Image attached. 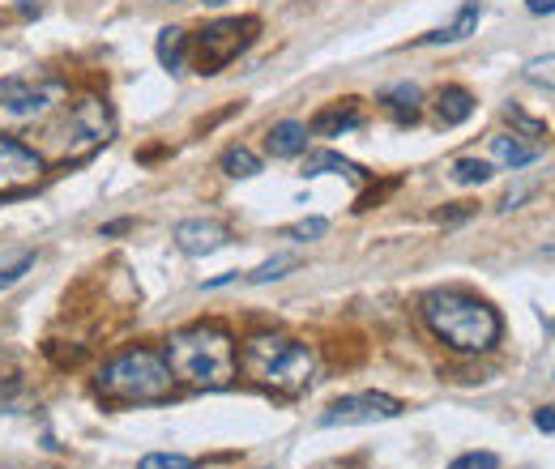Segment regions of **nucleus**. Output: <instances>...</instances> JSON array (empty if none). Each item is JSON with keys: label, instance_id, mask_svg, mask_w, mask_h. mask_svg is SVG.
<instances>
[{"label": "nucleus", "instance_id": "1", "mask_svg": "<svg viewBox=\"0 0 555 469\" xmlns=\"http://www.w3.org/2000/svg\"><path fill=\"white\" fill-rule=\"evenodd\" d=\"M163 359L171 367V376H176V384L205 388V393L227 388L240 376V346H235L231 329L214 325V320H197V325L171 333Z\"/></svg>", "mask_w": 555, "mask_h": 469}, {"label": "nucleus", "instance_id": "2", "mask_svg": "<svg viewBox=\"0 0 555 469\" xmlns=\"http://www.w3.org/2000/svg\"><path fill=\"white\" fill-rule=\"evenodd\" d=\"M419 312H423V325L444 346L462 354H487L504 333V320L496 307L479 295H466V290H432L419 303Z\"/></svg>", "mask_w": 555, "mask_h": 469}, {"label": "nucleus", "instance_id": "3", "mask_svg": "<svg viewBox=\"0 0 555 469\" xmlns=\"http://www.w3.org/2000/svg\"><path fill=\"white\" fill-rule=\"evenodd\" d=\"M244 376L278 397H299L316 380V350L287 333H252L240 350Z\"/></svg>", "mask_w": 555, "mask_h": 469}, {"label": "nucleus", "instance_id": "4", "mask_svg": "<svg viewBox=\"0 0 555 469\" xmlns=\"http://www.w3.org/2000/svg\"><path fill=\"white\" fill-rule=\"evenodd\" d=\"M99 397L116 401V406H150V401H167L176 393V376L163 359V350L150 346H129L99 367Z\"/></svg>", "mask_w": 555, "mask_h": 469}, {"label": "nucleus", "instance_id": "5", "mask_svg": "<svg viewBox=\"0 0 555 469\" xmlns=\"http://www.w3.org/2000/svg\"><path fill=\"white\" fill-rule=\"evenodd\" d=\"M116 137V116L103 94H77L73 103L60 107V124L47 128V167H69L86 163L90 154H99L103 145Z\"/></svg>", "mask_w": 555, "mask_h": 469}, {"label": "nucleus", "instance_id": "6", "mask_svg": "<svg viewBox=\"0 0 555 469\" xmlns=\"http://www.w3.org/2000/svg\"><path fill=\"white\" fill-rule=\"evenodd\" d=\"M69 103V82L60 73H18L0 77V133H26L43 128Z\"/></svg>", "mask_w": 555, "mask_h": 469}, {"label": "nucleus", "instance_id": "7", "mask_svg": "<svg viewBox=\"0 0 555 469\" xmlns=\"http://www.w3.org/2000/svg\"><path fill=\"white\" fill-rule=\"evenodd\" d=\"M257 30H261L257 18H218L205 30H197V39H188V52H193L197 73H205V77L222 73L235 56L248 52L252 39H257Z\"/></svg>", "mask_w": 555, "mask_h": 469}, {"label": "nucleus", "instance_id": "8", "mask_svg": "<svg viewBox=\"0 0 555 469\" xmlns=\"http://www.w3.org/2000/svg\"><path fill=\"white\" fill-rule=\"evenodd\" d=\"M47 158L35 145L18 141L13 133H0V197H22L35 184H43Z\"/></svg>", "mask_w": 555, "mask_h": 469}, {"label": "nucleus", "instance_id": "9", "mask_svg": "<svg viewBox=\"0 0 555 469\" xmlns=\"http://www.w3.org/2000/svg\"><path fill=\"white\" fill-rule=\"evenodd\" d=\"M402 401L389 393H355V397H338L333 406L321 414V427H363V423H385L398 418Z\"/></svg>", "mask_w": 555, "mask_h": 469}, {"label": "nucleus", "instance_id": "10", "mask_svg": "<svg viewBox=\"0 0 555 469\" xmlns=\"http://www.w3.org/2000/svg\"><path fill=\"white\" fill-rule=\"evenodd\" d=\"M171 239H176V248L188 256H210L227 244V226L218 218H184V222H176Z\"/></svg>", "mask_w": 555, "mask_h": 469}, {"label": "nucleus", "instance_id": "11", "mask_svg": "<svg viewBox=\"0 0 555 469\" xmlns=\"http://www.w3.org/2000/svg\"><path fill=\"white\" fill-rule=\"evenodd\" d=\"M363 124V107L359 99H338V103H329L321 107L312 116V133L316 137H342V133H351V128Z\"/></svg>", "mask_w": 555, "mask_h": 469}, {"label": "nucleus", "instance_id": "12", "mask_svg": "<svg viewBox=\"0 0 555 469\" xmlns=\"http://www.w3.org/2000/svg\"><path fill=\"white\" fill-rule=\"evenodd\" d=\"M479 18H483V0H466L462 13H457V18H453L449 26H440V30H432V35H423V43H427V47L462 43V39H470L474 30H479Z\"/></svg>", "mask_w": 555, "mask_h": 469}, {"label": "nucleus", "instance_id": "13", "mask_svg": "<svg viewBox=\"0 0 555 469\" xmlns=\"http://www.w3.org/2000/svg\"><path fill=\"white\" fill-rule=\"evenodd\" d=\"M432 111H436V120H440L444 128H457V124H466V120L474 116V94H470L466 86H444V90L436 94Z\"/></svg>", "mask_w": 555, "mask_h": 469}, {"label": "nucleus", "instance_id": "14", "mask_svg": "<svg viewBox=\"0 0 555 469\" xmlns=\"http://www.w3.org/2000/svg\"><path fill=\"white\" fill-rule=\"evenodd\" d=\"M269 154L274 158H299V154H308V124H299V120H278L274 128H269Z\"/></svg>", "mask_w": 555, "mask_h": 469}, {"label": "nucleus", "instance_id": "15", "mask_svg": "<svg viewBox=\"0 0 555 469\" xmlns=\"http://www.w3.org/2000/svg\"><path fill=\"white\" fill-rule=\"evenodd\" d=\"M380 103H385V111L398 124H415L419 111H423V94H419L415 82H398V86H389L385 94H380Z\"/></svg>", "mask_w": 555, "mask_h": 469}, {"label": "nucleus", "instance_id": "16", "mask_svg": "<svg viewBox=\"0 0 555 469\" xmlns=\"http://www.w3.org/2000/svg\"><path fill=\"white\" fill-rule=\"evenodd\" d=\"M491 154H496V163L500 167H509V171H521V167H530L534 158H538V145H526L517 133H491Z\"/></svg>", "mask_w": 555, "mask_h": 469}, {"label": "nucleus", "instance_id": "17", "mask_svg": "<svg viewBox=\"0 0 555 469\" xmlns=\"http://www.w3.org/2000/svg\"><path fill=\"white\" fill-rule=\"evenodd\" d=\"M299 175H346V180H355V184H363V171L351 163V158H342V154H333V150H312L308 158H304V171Z\"/></svg>", "mask_w": 555, "mask_h": 469}, {"label": "nucleus", "instance_id": "18", "mask_svg": "<svg viewBox=\"0 0 555 469\" xmlns=\"http://www.w3.org/2000/svg\"><path fill=\"white\" fill-rule=\"evenodd\" d=\"M188 30L180 26H167V30H158V64H163L167 73H180L184 69V60H188Z\"/></svg>", "mask_w": 555, "mask_h": 469}, {"label": "nucleus", "instance_id": "19", "mask_svg": "<svg viewBox=\"0 0 555 469\" xmlns=\"http://www.w3.org/2000/svg\"><path fill=\"white\" fill-rule=\"evenodd\" d=\"M222 171L231 175V180H252V175L261 171V158L248 150V145H227V150H222Z\"/></svg>", "mask_w": 555, "mask_h": 469}, {"label": "nucleus", "instance_id": "20", "mask_svg": "<svg viewBox=\"0 0 555 469\" xmlns=\"http://www.w3.org/2000/svg\"><path fill=\"white\" fill-rule=\"evenodd\" d=\"M491 175H496V167H491L487 158H457V163L449 167V180H453V184H462V188L487 184Z\"/></svg>", "mask_w": 555, "mask_h": 469}, {"label": "nucleus", "instance_id": "21", "mask_svg": "<svg viewBox=\"0 0 555 469\" xmlns=\"http://www.w3.org/2000/svg\"><path fill=\"white\" fill-rule=\"evenodd\" d=\"M18 393H22V367L9 350H0V406H9Z\"/></svg>", "mask_w": 555, "mask_h": 469}, {"label": "nucleus", "instance_id": "22", "mask_svg": "<svg viewBox=\"0 0 555 469\" xmlns=\"http://www.w3.org/2000/svg\"><path fill=\"white\" fill-rule=\"evenodd\" d=\"M30 269H35V252H18V256H9V261H0V290L18 286Z\"/></svg>", "mask_w": 555, "mask_h": 469}, {"label": "nucleus", "instance_id": "23", "mask_svg": "<svg viewBox=\"0 0 555 469\" xmlns=\"http://www.w3.org/2000/svg\"><path fill=\"white\" fill-rule=\"evenodd\" d=\"M521 77H526L530 86H543V90H555V52H551V56H538V60H530L526 69H521Z\"/></svg>", "mask_w": 555, "mask_h": 469}, {"label": "nucleus", "instance_id": "24", "mask_svg": "<svg viewBox=\"0 0 555 469\" xmlns=\"http://www.w3.org/2000/svg\"><path fill=\"white\" fill-rule=\"evenodd\" d=\"M291 269H295V256H274V261H265L261 269H252V273H248V282H252V286H265V282L287 278Z\"/></svg>", "mask_w": 555, "mask_h": 469}, {"label": "nucleus", "instance_id": "25", "mask_svg": "<svg viewBox=\"0 0 555 469\" xmlns=\"http://www.w3.org/2000/svg\"><path fill=\"white\" fill-rule=\"evenodd\" d=\"M137 469H197L193 457H180V452H146L137 461Z\"/></svg>", "mask_w": 555, "mask_h": 469}, {"label": "nucleus", "instance_id": "26", "mask_svg": "<svg viewBox=\"0 0 555 469\" xmlns=\"http://www.w3.org/2000/svg\"><path fill=\"white\" fill-rule=\"evenodd\" d=\"M329 231V222L325 218H304V222H295V226H287V239H295V244H308V239H321Z\"/></svg>", "mask_w": 555, "mask_h": 469}, {"label": "nucleus", "instance_id": "27", "mask_svg": "<svg viewBox=\"0 0 555 469\" xmlns=\"http://www.w3.org/2000/svg\"><path fill=\"white\" fill-rule=\"evenodd\" d=\"M449 469H500V457H496V452H479V448H474V452H462V457H457Z\"/></svg>", "mask_w": 555, "mask_h": 469}, {"label": "nucleus", "instance_id": "28", "mask_svg": "<svg viewBox=\"0 0 555 469\" xmlns=\"http://www.w3.org/2000/svg\"><path fill=\"white\" fill-rule=\"evenodd\" d=\"M534 192H538L534 184H521V188H513V192H509V197H504V201H500V214H513V209H521V201H530V197H534Z\"/></svg>", "mask_w": 555, "mask_h": 469}, {"label": "nucleus", "instance_id": "29", "mask_svg": "<svg viewBox=\"0 0 555 469\" xmlns=\"http://www.w3.org/2000/svg\"><path fill=\"white\" fill-rule=\"evenodd\" d=\"M534 427H538V431H555V410H551V406L534 410Z\"/></svg>", "mask_w": 555, "mask_h": 469}, {"label": "nucleus", "instance_id": "30", "mask_svg": "<svg viewBox=\"0 0 555 469\" xmlns=\"http://www.w3.org/2000/svg\"><path fill=\"white\" fill-rule=\"evenodd\" d=\"M509 116L521 124V128H526V133H534V137H543V124H538V120H530V116H521V111L517 107H509Z\"/></svg>", "mask_w": 555, "mask_h": 469}, {"label": "nucleus", "instance_id": "31", "mask_svg": "<svg viewBox=\"0 0 555 469\" xmlns=\"http://www.w3.org/2000/svg\"><path fill=\"white\" fill-rule=\"evenodd\" d=\"M526 9L534 18H547V13H555V0H526Z\"/></svg>", "mask_w": 555, "mask_h": 469}, {"label": "nucleus", "instance_id": "32", "mask_svg": "<svg viewBox=\"0 0 555 469\" xmlns=\"http://www.w3.org/2000/svg\"><path fill=\"white\" fill-rule=\"evenodd\" d=\"M129 226H133L129 218H116V222H107V226H103L99 235H103V239H111V235H124V231H129Z\"/></svg>", "mask_w": 555, "mask_h": 469}, {"label": "nucleus", "instance_id": "33", "mask_svg": "<svg viewBox=\"0 0 555 469\" xmlns=\"http://www.w3.org/2000/svg\"><path fill=\"white\" fill-rule=\"evenodd\" d=\"M436 218H440V222H462V218H470V209H440Z\"/></svg>", "mask_w": 555, "mask_h": 469}, {"label": "nucleus", "instance_id": "34", "mask_svg": "<svg viewBox=\"0 0 555 469\" xmlns=\"http://www.w3.org/2000/svg\"><path fill=\"white\" fill-rule=\"evenodd\" d=\"M205 5H227V0H205Z\"/></svg>", "mask_w": 555, "mask_h": 469}, {"label": "nucleus", "instance_id": "35", "mask_svg": "<svg viewBox=\"0 0 555 469\" xmlns=\"http://www.w3.org/2000/svg\"><path fill=\"white\" fill-rule=\"evenodd\" d=\"M547 329H551V333H555V320H551V325H547Z\"/></svg>", "mask_w": 555, "mask_h": 469}]
</instances>
